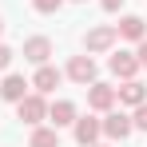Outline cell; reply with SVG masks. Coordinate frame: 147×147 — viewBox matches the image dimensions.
Listing matches in <instances>:
<instances>
[{"instance_id":"6da1fadb","label":"cell","mask_w":147,"mask_h":147,"mask_svg":"<svg viewBox=\"0 0 147 147\" xmlns=\"http://www.w3.org/2000/svg\"><path fill=\"white\" fill-rule=\"evenodd\" d=\"M99 127H103V139H107V143H123V139L135 131L127 107H111V111H103V115H99Z\"/></svg>"},{"instance_id":"7a4b0ae2","label":"cell","mask_w":147,"mask_h":147,"mask_svg":"<svg viewBox=\"0 0 147 147\" xmlns=\"http://www.w3.org/2000/svg\"><path fill=\"white\" fill-rule=\"evenodd\" d=\"M119 44V36H115V24H96L84 32V52L88 56H107V52Z\"/></svg>"},{"instance_id":"3957f363","label":"cell","mask_w":147,"mask_h":147,"mask_svg":"<svg viewBox=\"0 0 147 147\" xmlns=\"http://www.w3.org/2000/svg\"><path fill=\"white\" fill-rule=\"evenodd\" d=\"M64 80H72L80 88H88V84H96L99 80V68H96V56H88V52H80L68 60V68H64Z\"/></svg>"},{"instance_id":"277c9868","label":"cell","mask_w":147,"mask_h":147,"mask_svg":"<svg viewBox=\"0 0 147 147\" xmlns=\"http://www.w3.org/2000/svg\"><path fill=\"white\" fill-rule=\"evenodd\" d=\"M16 107V119L28 123V127H36V123L48 119V96H40V92H28L20 103H12Z\"/></svg>"},{"instance_id":"5b68a950","label":"cell","mask_w":147,"mask_h":147,"mask_svg":"<svg viewBox=\"0 0 147 147\" xmlns=\"http://www.w3.org/2000/svg\"><path fill=\"white\" fill-rule=\"evenodd\" d=\"M107 72L115 76L119 84H123V80H135V76H139V60H135V52H127V48L115 52V48H111V52H107Z\"/></svg>"},{"instance_id":"8992f818","label":"cell","mask_w":147,"mask_h":147,"mask_svg":"<svg viewBox=\"0 0 147 147\" xmlns=\"http://www.w3.org/2000/svg\"><path fill=\"white\" fill-rule=\"evenodd\" d=\"M72 139L80 147H92V143H99L103 139V127H99V115L92 111V115H76V123H72Z\"/></svg>"},{"instance_id":"52a82bcc","label":"cell","mask_w":147,"mask_h":147,"mask_svg":"<svg viewBox=\"0 0 147 147\" xmlns=\"http://www.w3.org/2000/svg\"><path fill=\"white\" fill-rule=\"evenodd\" d=\"M52 40L48 36H28L24 48H20V56H24V64H32V68H40V64H52Z\"/></svg>"},{"instance_id":"ba28073f","label":"cell","mask_w":147,"mask_h":147,"mask_svg":"<svg viewBox=\"0 0 147 147\" xmlns=\"http://www.w3.org/2000/svg\"><path fill=\"white\" fill-rule=\"evenodd\" d=\"M28 84H32V92H40V96H52V92L64 84V72H60L56 64H40V68L32 72V80H28Z\"/></svg>"},{"instance_id":"9c48e42d","label":"cell","mask_w":147,"mask_h":147,"mask_svg":"<svg viewBox=\"0 0 147 147\" xmlns=\"http://www.w3.org/2000/svg\"><path fill=\"white\" fill-rule=\"evenodd\" d=\"M88 107H92L96 115L111 111V107H115V84H103V80L88 84Z\"/></svg>"},{"instance_id":"30bf717a","label":"cell","mask_w":147,"mask_h":147,"mask_svg":"<svg viewBox=\"0 0 147 147\" xmlns=\"http://www.w3.org/2000/svg\"><path fill=\"white\" fill-rule=\"evenodd\" d=\"M143 99H147V84L139 76H135V80H123L119 88H115V107H127V111H131V107H139Z\"/></svg>"},{"instance_id":"8fae6325","label":"cell","mask_w":147,"mask_h":147,"mask_svg":"<svg viewBox=\"0 0 147 147\" xmlns=\"http://www.w3.org/2000/svg\"><path fill=\"white\" fill-rule=\"evenodd\" d=\"M28 92H32V84H28L20 72H4L0 76V99H4V103H20Z\"/></svg>"},{"instance_id":"7c38bea8","label":"cell","mask_w":147,"mask_h":147,"mask_svg":"<svg viewBox=\"0 0 147 147\" xmlns=\"http://www.w3.org/2000/svg\"><path fill=\"white\" fill-rule=\"evenodd\" d=\"M76 115H80V107H76V99H48V123L52 127H72Z\"/></svg>"},{"instance_id":"4fadbf2b","label":"cell","mask_w":147,"mask_h":147,"mask_svg":"<svg viewBox=\"0 0 147 147\" xmlns=\"http://www.w3.org/2000/svg\"><path fill=\"white\" fill-rule=\"evenodd\" d=\"M115 36L127 40V44H139V40H147V20L135 16V12H127V16H119V24H115Z\"/></svg>"},{"instance_id":"5bb4252c","label":"cell","mask_w":147,"mask_h":147,"mask_svg":"<svg viewBox=\"0 0 147 147\" xmlns=\"http://www.w3.org/2000/svg\"><path fill=\"white\" fill-rule=\"evenodd\" d=\"M28 147H60V127H52V123H36L32 135H28Z\"/></svg>"},{"instance_id":"9a60e30c","label":"cell","mask_w":147,"mask_h":147,"mask_svg":"<svg viewBox=\"0 0 147 147\" xmlns=\"http://www.w3.org/2000/svg\"><path fill=\"white\" fill-rule=\"evenodd\" d=\"M64 4H68V0H32V8H36L40 16H56Z\"/></svg>"},{"instance_id":"2e32d148","label":"cell","mask_w":147,"mask_h":147,"mask_svg":"<svg viewBox=\"0 0 147 147\" xmlns=\"http://www.w3.org/2000/svg\"><path fill=\"white\" fill-rule=\"evenodd\" d=\"M131 127H135V131H143V135H147V99L139 103V107H131Z\"/></svg>"},{"instance_id":"e0dca14e","label":"cell","mask_w":147,"mask_h":147,"mask_svg":"<svg viewBox=\"0 0 147 147\" xmlns=\"http://www.w3.org/2000/svg\"><path fill=\"white\" fill-rule=\"evenodd\" d=\"M12 60H16V52H12L4 40H0V76H4V72H12Z\"/></svg>"},{"instance_id":"ac0fdd59","label":"cell","mask_w":147,"mask_h":147,"mask_svg":"<svg viewBox=\"0 0 147 147\" xmlns=\"http://www.w3.org/2000/svg\"><path fill=\"white\" fill-rule=\"evenodd\" d=\"M135 60H139V72H147V40L135 44Z\"/></svg>"},{"instance_id":"d6986e66","label":"cell","mask_w":147,"mask_h":147,"mask_svg":"<svg viewBox=\"0 0 147 147\" xmlns=\"http://www.w3.org/2000/svg\"><path fill=\"white\" fill-rule=\"evenodd\" d=\"M103 12H123V0H99Z\"/></svg>"},{"instance_id":"ffe728a7","label":"cell","mask_w":147,"mask_h":147,"mask_svg":"<svg viewBox=\"0 0 147 147\" xmlns=\"http://www.w3.org/2000/svg\"><path fill=\"white\" fill-rule=\"evenodd\" d=\"M92 147H115V143H103V139H99V143H92Z\"/></svg>"},{"instance_id":"44dd1931","label":"cell","mask_w":147,"mask_h":147,"mask_svg":"<svg viewBox=\"0 0 147 147\" xmlns=\"http://www.w3.org/2000/svg\"><path fill=\"white\" fill-rule=\"evenodd\" d=\"M0 36H4V16H0Z\"/></svg>"},{"instance_id":"7402d4cb","label":"cell","mask_w":147,"mask_h":147,"mask_svg":"<svg viewBox=\"0 0 147 147\" xmlns=\"http://www.w3.org/2000/svg\"><path fill=\"white\" fill-rule=\"evenodd\" d=\"M68 4H88V0H68Z\"/></svg>"}]
</instances>
